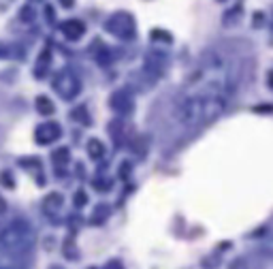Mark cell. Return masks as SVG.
Masks as SVG:
<instances>
[{"instance_id": "5bb4252c", "label": "cell", "mask_w": 273, "mask_h": 269, "mask_svg": "<svg viewBox=\"0 0 273 269\" xmlns=\"http://www.w3.org/2000/svg\"><path fill=\"white\" fill-rule=\"evenodd\" d=\"M85 203H88V195H85L83 190H79L77 195H75V205L81 207V205H85Z\"/></svg>"}, {"instance_id": "52a82bcc", "label": "cell", "mask_w": 273, "mask_h": 269, "mask_svg": "<svg viewBox=\"0 0 273 269\" xmlns=\"http://www.w3.org/2000/svg\"><path fill=\"white\" fill-rule=\"evenodd\" d=\"M62 32H64V36H66V39L77 41V39H81V36H83L85 26H83L81 19H68V21H64V24H62Z\"/></svg>"}, {"instance_id": "e0dca14e", "label": "cell", "mask_w": 273, "mask_h": 269, "mask_svg": "<svg viewBox=\"0 0 273 269\" xmlns=\"http://www.w3.org/2000/svg\"><path fill=\"white\" fill-rule=\"evenodd\" d=\"M73 2H75V0H60L62 7H73Z\"/></svg>"}, {"instance_id": "2e32d148", "label": "cell", "mask_w": 273, "mask_h": 269, "mask_svg": "<svg viewBox=\"0 0 273 269\" xmlns=\"http://www.w3.org/2000/svg\"><path fill=\"white\" fill-rule=\"evenodd\" d=\"M231 269H248V263H245L243 259H237V261H235L233 265H231Z\"/></svg>"}, {"instance_id": "d6986e66", "label": "cell", "mask_w": 273, "mask_h": 269, "mask_svg": "<svg viewBox=\"0 0 273 269\" xmlns=\"http://www.w3.org/2000/svg\"><path fill=\"white\" fill-rule=\"evenodd\" d=\"M36 2H41V0H36Z\"/></svg>"}, {"instance_id": "8992f818", "label": "cell", "mask_w": 273, "mask_h": 269, "mask_svg": "<svg viewBox=\"0 0 273 269\" xmlns=\"http://www.w3.org/2000/svg\"><path fill=\"white\" fill-rule=\"evenodd\" d=\"M111 109L120 111V114H128L132 109V96L128 94V90H117L111 96Z\"/></svg>"}, {"instance_id": "5b68a950", "label": "cell", "mask_w": 273, "mask_h": 269, "mask_svg": "<svg viewBox=\"0 0 273 269\" xmlns=\"http://www.w3.org/2000/svg\"><path fill=\"white\" fill-rule=\"evenodd\" d=\"M62 134V128L56 124V122H45V124H41L36 128L34 137H36V143L39 145H49L53 141H58Z\"/></svg>"}, {"instance_id": "ac0fdd59", "label": "cell", "mask_w": 273, "mask_h": 269, "mask_svg": "<svg viewBox=\"0 0 273 269\" xmlns=\"http://www.w3.org/2000/svg\"><path fill=\"white\" fill-rule=\"evenodd\" d=\"M4 209H7V201H4V199L0 197V212H4Z\"/></svg>"}, {"instance_id": "4fadbf2b", "label": "cell", "mask_w": 273, "mask_h": 269, "mask_svg": "<svg viewBox=\"0 0 273 269\" xmlns=\"http://www.w3.org/2000/svg\"><path fill=\"white\" fill-rule=\"evenodd\" d=\"M73 118H75V120H81V124H90V118H88V114H85L83 107L75 109V111H73Z\"/></svg>"}, {"instance_id": "7a4b0ae2", "label": "cell", "mask_w": 273, "mask_h": 269, "mask_svg": "<svg viewBox=\"0 0 273 269\" xmlns=\"http://www.w3.org/2000/svg\"><path fill=\"white\" fill-rule=\"evenodd\" d=\"M34 248V231L26 220H9L0 224V252L15 256H28Z\"/></svg>"}, {"instance_id": "7c38bea8", "label": "cell", "mask_w": 273, "mask_h": 269, "mask_svg": "<svg viewBox=\"0 0 273 269\" xmlns=\"http://www.w3.org/2000/svg\"><path fill=\"white\" fill-rule=\"evenodd\" d=\"M47 60H49V51H43V56L39 58V67H36V77H43V75H45Z\"/></svg>"}, {"instance_id": "8fae6325", "label": "cell", "mask_w": 273, "mask_h": 269, "mask_svg": "<svg viewBox=\"0 0 273 269\" xmlns=\"http://www.w3.org/2000/svg\"><path fill=\"white\" fill-rule=\"evenodd\" d=\"M68 156H71V152H68V148L58 150V152L53 154V163H56V165H64V163H68Z\"/></svg>"}, {"instance_id": "ba28073f", "label": "cell", "mask_w": 273, "mask_h": 269, "mask_svg": "<svg viewBox=\"0 0 273 269\" xmlns=\"http://www.w3.org/2000/svg\"><path fill=\"white\" fill-rule=\"evenodd\" d=\"M0 269H26V256L0 252Z\"/></svg>"}, {"instance_id": "30bf717a", "label": "cell", "mask_w": 273, "mask_h": 269, "mask_svg": "<svg viewBox=\"0 0 273 269\" xmlns=\"http://www.w3.org/2000/svg\"><path fill=\"white\" fill-rule=\"evenodd\" d=\"M36 111H39L41 116H51L53 114L51 101L47 99V96H39V99H36Z\"/></svg>"}, {"instance_id": "9c48e42d", "label": "cell", "mask_w": 273, "mask_h": 269, "mask_svg": "<svg viewBox=\"0 0 273 269\" xmlns=\"http://www.w3.org/2000/svg\"><path fill=\"white\" fill-rule=\"evenodd\" d=\"M88 154L92 156L94 160L103 158V156H105V145H103V141H98V139H90V141H88Z\"/></svg>"}, {"instance_id": "277c9868", "label": "cell", "mask_w": 273, "mask_h": 269, "mask_svg": "<svg viewBox=\"0 0 273 269\" xmlns=\"http://www.w3.org/2000/svg\"><path fill=\"white\" fill-rule=\"evenodd\" d=\"M105 28L109 32H113L115 36H122V39H132L135 34V21L128 13H115L107 19Z\"/></svg>"}, {"instance_id": "6da1fadb", "label": "cell", "mask_w": 273, "mask_h": 269, "mask_svg": "<svg viewBox=\"0 0 273 269\" xmlns=\"http://www.w3.org/2000/svg\"><path fill=\"white\" fill-rule=\"evenodd\" d=\"M241 67L231 51L216 47L199 60L175 101L173 116L184 128L211 124L226 111L239 85Z\"/></svg>"}, {"instance_id": "9a60e30c", "label": "cell", "mask_w": 273, "mask_h": 269, "mask_svg": "<svg viewBox=\"0 0 273 269\" xmlns=\"http://www.w3.org/2000/svg\"><path fill=\"white\" fill-rule=\"evenodd\" d=\"M21 19H24V21H32V19H34V11H32L30 7H26L24 11H21Z\"/></svg>"}, {"instance_id": "3957f363", "label": "cell", "mask_w": 273, "mask_h": 269, "mask_svg": "<svg viewBox=\"0 0 273 269\" xmlns=\"http://www.w3.org/2000/svg\"><path fill=\"white\" fill-rule=\"evenodd\" d=\"M53 88H56V92L60 94L64 101H71L81 92V82H79V77L73 71L64 68V71H60L56 75V79H53Z\"/></svg>"}]
</instances>
